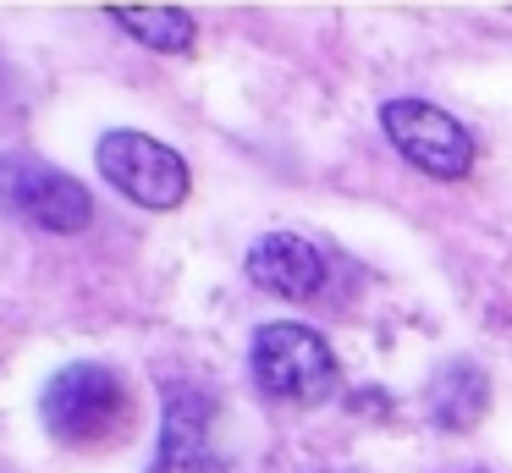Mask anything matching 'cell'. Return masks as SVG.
Listing matches in <instances>:
<instances>
[{"label": "cell", "mask_w": 512, "mask_h": 473, "mask_svg": "<svg viewBox=\"0 0 512 473\" xmlns=\"http://www.w3.org/2000/svg\"><path fill=\"white\" fill-rule=\"evenodd\" d=\"M490 407V380L474 358L441 363V374L430 380V418L441 429H474Z\"/></svg>", "instance_id": "ba28073f"}, {"label": "cell", "mask_w": 512, "mask_h": 473, "mask_svg": "<svg viewBox=\"0 0 512 473\" xmlns=\"http://www.w3.org/2000/svg\"><path fill=\"white\" fill-rule=\"evenodd\" d=\"M380 127H386L391 149L413 160L435 182H463L474 171V138L452 110L430 105V99H386L380 105Z\"/></svg>", "instance_id": "5b68a950"}, {"label": "cell", "mask_w": 512, "mask_h": 473, "mask_svg": "<svg viewBox=\"0 0 512 473\" xmlns=\"http://www.w3.org/2000/svg\"><path fill=\"white\" fill-rule=\"evenodd\" d=\"M248 369H254V385L270 402H292V407L331 402L336 385H342L331 341H325L320 330L298 325V319L259 325L254 347H248Z\"/></svg>", "instance_id": "6da1fadb"}, {"label": "cell", "mask_w": 512, "mask_h": 473, "mask_svg": "<svg viewBox=\"0 0 512 473\" xmlns=\"http://www.w3.org/2000/svg\"><path fill=\"white\" fill-rule=\"evenodd\" d=\"M248 281L270 297L309 303L325 286V253L314 248V242H303L298 231H265V237L248 248Z\"/></svg>", "instance_id": "52a82bcc"}, {"label": "cell", "mask_w": 512, "mask_h": 473, "mask_svg": "<svg viewBox=\"0 0 512 473\" xmlns=\"http://www.w3.org/2000/svg\"><path fill=\"white\" fill-rule=\"evenodd\" d=\"M100 160V176L116 187L122 198L144 209H177L188 198L193 176H188V160H182L171 143L149 138V132H133V127H111L94 149Z\"/></svg>", "instance_id": "3957f363"}, {"label": "cell", "mask_w": 512, "mask_h": 473, "mask_svg": "<svg viewBox=\"0 0 512 473\" xmlns=\"http://www.w3.org/2000/svg\"><path fill=\"white\" fill-rule=\"evenodd\" d=\"M39 413H45L50 435L67 440V446H105V440H116L127 429L133 402H127V385L116 369H105V363H67L45 385Z\"/></svg>", "instance_id": "7a4b0ae2"}, {"label": "cell", "mask_w": 512, "mask_h": 473, "mask_svg": "<svg viewBox=\"0 0 512 473\" xmlns=\"http://www.w3.org/2000/svg\"><path fill=\"white\" fill-rule=\"evenodd\" d=\"M0 209L23 215L39 231H56V237H78L94 220L89 187L45 160H28V154H0Z\"/></svg>", "instance_id": "277c9868"}, {"label": "cell", "mask_w": 512, "mask_h": 473, "mask_svg": "<svg viewBox=\"0 0 512 473\" xmlns=\"http://www.w3.org/2000/svg\"><path fill=\"white\" fill-rule=\"evenodd\" d=\"M215 407L204 385H166V424H160L155 473H221L215 462Z\"/></svg>", "instance_id": "8992f818"}, {"label": "cell", "mask_w": 512, "mask_h": 473, "mask_svg": "<svg viewBox=\"0 0 512 473\" xmlns=\"http://www.w3.org/2000/svg\"><path fill=\"white\" fill-rule=\"evenodd\" d=\"M111 22H116V28H127L138 44L160 50V55H188L193 50V33H199L182 6H116Z\"/></svg>", "instance_id": "9c48e42d"}]
</instances>
